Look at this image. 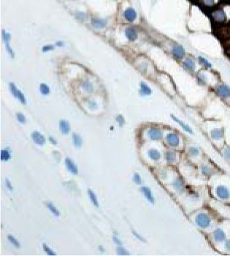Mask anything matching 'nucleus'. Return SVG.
I'll list each match as a JSON object with an SVG mask.
<instances>
[{
    "instance_id": "nucleus-1",
    "label": "nucleus",
    "mask_w": 230,
    "mask_h": 256,
    "mask_svg": "<svg viewBox=\"0 0 230 256\" xmlns=\"http://www.w3.org/2000/svg\"><path fill=\"white\" fill-rule=\"evenodd\" d=\"M212 18L215 23L223 24L230 21V5H224L215 9L212 12Z\"/></svg>"
},
{
    "instance_id": "nucleus-2",
    "label": "nucleus",
    "mask_w": 230,
    "mask_h": 256,
    "mask_svg": "<svg viewBox=\"0 0 230 256\" xmlns=\"http://www.w3.org/2000/svg\"><path fill=\"white\" fill-rule=\"evenodd\" d=\"M195 220L197 225L202 228H207L210 225V219L209 216L204 212L198 214Z\"/></svg>"
},
{
    "instance_id": "nucleus-3",
    "label": "nucleus",
    "mask_w": 230,
    "mask_h": 256,
    "mask_svg": "<svg viewBox=\"0 0 230 256\" xmlns=\"http://www.w3.org/2000/svg\"><path fill=\"white\" fill-rule=\"evenodd\" d=\"M166 140L170 146L172 147L178 146L179 144H180V139L178 135L175 133H169L166 136Z\"/></svg>"
},
{
    "instance_id": "nucleus-4",
    "label": "nucleus",
    "mask_w": 230,
    "mask_h": 256,
    "mask_svg": "<svg viewBox=\"0 0 230 256\" xmlns=\"http://www.w3.org/2000/svg\"><path fill=\"white\" fill-rule=\"evenodd\" d=\"M2 38H3L4 42H5V47H6V49H7V52L9 53L11 57H14L13 51H12V48L10 46V35L8 32H6L5 30H2Z\"/></svg>"
},
{
    "instance_id": "nucleus-5",
    "label": "nucleus",
    "mask_w": 230,
    "mask_h": 256,
    "mask_svg": "<svg viewBox=\"0 0 230 256\" xmlns=\"http://www.w3.org/2000/svg\"><path fill=\"white\" fill-rule=\"evenodd\" d=\"M216 195L221 199H228L229 198V191L224 186H218L216 190Z\"/></svg>"
},
{
    "instance_id": "nucleus-6",
    "label": "nucleus",
    "mask_w": 230,
    "mask_h": 256,
    "mask_svg": "<svg viewBox=\"0 0 230 256\" xmlns=\"http://www.w3.org/2000/svg\"><path fill=\"white\" fill-rule=\"evenodd\" d=\"M148 135L151 140H157L162 138V133L157 128H151L148 131Z\"/></svg>"
},
{
    "instance_id": "nucleus-7",
    "label": "nucleus",
    "mask_w": 230,
    "mask_h": 256,
    "mask_svg": "<svg viewBox=\"0 0 230 256\" xmlns=\"http://www.w3.org/2000/svg\"><path fill=\"white\" fill-rule=\"evenodd\" d=\"M172 53L175 58L178 59H181L182 58H184L185 55L184 48L181 46H176L172 47Z\"/></svg>"
},
{
    "instance_id": "nucleus-8",
    "label": "nucleus",
    "mask_w": 230,
    "mask_h": 256,
    "mask_svg": "<svg viewBox=\"0 0 230 256\" xmlns=\"http://www.w3.org/2000/svg\"><path fill=\"white\" fill-rule=\"evenodd\" d=\"M31 138L36 144L40 145V146H42L46 143V138L41 133L37 131L33 132L31 134Z\"/></svg>"
},
{
    "instance_id": "nucleus-9",
    "label": "nucleus",
    "mask_w": 230,
    "mask_h": 256,
    "mask_svg": "<svg viewBox=\"0 0 230 256\" xmlns=\"http://www.w3.org/2000/svg\"><path fill=\"white\" fill-rule=\"evenodd\" d=\"M217 94L221 97L227 98L230 97V89L226 85H221L217 89Z\"/></svg>"
},
{
    "instance_id": "nucleus-10",
    "label": "nucleus",
    "mask_w": 230,
    "mask_h": 256,
    "mask_svg": "<svg viewBox=\"0 0 230 256\" xmlns=\"http://www.w3.org/2000/svg\"><path fill=\"white\" fill-rule=\"evenodd\" d=\"M124 17L128 21L133 22L137 18V12L133 8H127L124 11Z\"/></svg>"
},
{
    "instance_id": "nucleus-11",
    "label": "nucleus",
    "mask_w": 230,
    "mask_h": 256,
    "mask_svg": "<svg viewBox=\"0 0 230 256\" xmlns=\"http://www.w3.org/2000/svg\"><path fill=\"white\" fill-rule=\"evenodd\" d=\"M213 238L216 242H222V241L225 239L226 234L223 232V230H221V228H217V229L214 230L213 234Z\"/></svg>"
},
{
    "instance_id": "nucleus-12",
    "label": "nucleus",
    "mask_w": 230,
    "mask_h": 256,
    "mask_svg": "<svg viewBox=\"0 0 230 256\" xmlns=\"http://www.w3.org/2000/svg\"><path fill=\"white\" fill-rule=\"evenodd\" d=\"M125 35L130 41H135L137 38V31L132 27H128L125 30Z\"/></svg>"
},
{
    "instance_id": "nucleus-13",
    "label": "nucleus",
    "mask_w": 230,
    "mask_h": 256,
    "mask_svg": "<svg viewBox=\"0 0 230 256\" xmlns=\"http://www.w3.org/2000/svg\"><path fill=\"white\" fill-rule=\"evenodd\" d=\"M65 164L69 172H71L72 174H73L74 175H77L78 174V168L75 165H74V163L72 162L71 159L66 158Z\"/></svg>"
},
{
    "instance_id": "nucleus-14",
    "label": "nucleus",
    "mask_w": 230,
    "mask_h": 256,
    "mask_svg": "<svg viewBox=\"0 0 230 256\" xmlns=\"http://www.w3.org/2000/svg\"><path fill=\"white\" fill-rule=\"evenodd\" d=\"M172 186H173L174 188L175 189V190L178 192V193H181L184 191L185 187L184 182H183L180 178L176 179L174 181L173 183H172Z\"/></svg>"
},
{
    "instance_id": "nucleus-15",
    "label": "nucleus",
    "mask_w": 230,
    "mask_h": 256,
    "mask_svg": "<svg viewBox=\"0 0 230 256\" xmlns=\"http://www.w3.org/2000/svg\"><path fill=\"white\" fill-rule=\"evenodd\" d=\"M141 191H142V194L145 195V197L147 198V200H148L149 202L152 203V204H153V203L155 202V199L152 195V192H151V190L148 188V187H141Z\"/></svg>"
},
{
    "instance_id": "nucleus-16",
    "label": "nucleus",
    "mask_w": 230,
    "mask_h": 256,
    "mask_svg": "<svg viewBox=\"0 0 230 256\" xmlns=\"http://www.w3.org/2000/svg\"><path fill=\"white\" fill-rule=\"evenodd\" d=\"M171 117H172V119H173V120H174L175 121H176V122L178 123V125H180V126H181V127L183 128V129L185 131L188 132L189 133H191V134H193V133H194L192 129H191V128L190 127H189V125H187L186 124H185L184 122H183V121H182L181 120H180V119H178V118H177V117L173 116V115H171Z\"/></svg>"
},
{
    "instance_id": "nucleus-17",
    "label": "nucleus",
    "mask_w": 230,
    "mask_h": 256,
    "mask_svg": "<svg viewBox=\"0 0 230 256\" xmlns=\"http://www.w3.org/2000/svg\"><path fill=\"white\" fill-rule=\"evenodd\" d=\"M59 128L63 134H68L70 130L69 123L66 120H61L59 123Z\"/></svg>"
},
{
    "instance_id": "nucleus-18",
    "label": "nucleus",
    "mask_w": 230,
    "mask_h": 256,
    "mask_svg": "<svg viewBox=\"0 0 230 256\" xmlns=\"http://www.w3.org/2000/svg\"><path fill=\"white\" fill-rule=\"evenodd\" d=\"M223 135V130L222 129L216 128L211 131V138L214 140H220L221 138H222Z\"/></svg>"
},
{
    "instance_id": "nucleus-19",
    "label": "nucleus",
    "mask_w": 230,
    "mask_h": 256,
    "mask_svg": "<svg viewBox=\"0 0 230 256\" xmlns=\"http://www.w3.org/2000/svg\"><path fill=\"white\" fill-rule=\"evenodd\" d=\"M140 93L142 94V95H150L152 93V90L146 84L141 82L140 83Z\"/></svg>"
},
{
    "instance_id": "nucleus-20",
    "label": "nucleus",
    "mask_w": 230,
    "mask_h": 256,
    "mask_svg": "<svg viewBox=\"0 0 230 256\" xmlns=\"http://www.w3.org/2000/svg\"><path fill=\"white\" fill-rule=\"evenodd\" d=\"M106 23H107V21L105 20H103V19L95 18L92 20V24L93 27L97 29L103 28V27L106 25Z\"/></svg>"
},
{
    "instance_id": "nucleus-21",
    "label": "nucleus",
    "mask_w": 230,
    "mask_h": 256,
    "mask_svg": "<svg viewBox=\"0 0 230 256\" xmlns=\"http://www.w3.org/2000/svg\"><path fill=\"white\" fill-rule=\"evenodd\" d=\"M201 4L205 7H213L220 2V0H200Z\"/></svg>"
},
{
    "instance_id": "nucleus-22",
    "label": "nucleus",
    "mask_w": 230,
    "mask_h": 256,
    "mask_svg": "<svg viewBox=\"0 0 230 256\" xmlns=\"http://www.w3.org/2000/svg\"><path fill=\"white\" fill-rule=\"evenodd\" d=\"M148 156L153 160H158L160 159L161 155L159 151L156 149H150L148 151Z\"/></svg>"
},
{
    "instance_id": "nucleus-23",
    "label": "nucleus",
    "mask_w": 230,
    "mask_h": 256,
    "mask_svg": "<svg viewBox=\"0 0 230 256\" xmlns=\"http://www.w3.org/2000/svg\"><path fill=\"white\" fill-rule=\"evenodd\" d=\"M184 65L185 66V67L186 68V69H188L189 70H194L195 69V63L194 62L192 59H190V58H188L186 59V60H185Z\"/></svg>"
},
{
    "instance_id": "nucleus-24",
    "label": "nucleus",
    "mask_w": 230,
    "mask_h": 256,
    "mask_svg": "<svg viewBox=\"0 0 230 256\" xmlns=\"http://www.w3.org/2000/svg\"><path fill=\"white\" fill-rule=\"evenodd\" d=\"M72 140H73L74 144L77 147H80L83 144V139L79 135L76 133L72 134Z\"/></svg>"
},
{
    "instance_id": "nucleus-25",
    "label": "nucleus",
    "mask_w": 230,
    "mask_h": 256,
    "mask_svg": "<svg viewBox=\"0 0 230 256\" xmlns=\"http://www.w3.org/2000/svg\"><path fill=\"white\" fill-rule=\"evenodd\" d=\"M165 158L168 163H173L176 160V154L174 151H168V152L166 153Z\"/></svg>"
},
{
    "instance_id": "nucleus-26",
    "label": "nucleus",
    "mask_w": 230,
    "mask_h": 256,
    "mask_svg": "<svg viewBox=\"0 0 230 256\" xmlns=\"http://www.w3.org/2000/svg\"><path fill=\"white\" fill-rule=\"evenodd\" d=\"M88 193H89V198H90L91 202L93 203V204L95 206H97V207H98V206H99V202H98L97 195H95V193H93V192L92 190H88Z\"/></svg>"
},
{
    "instance_id": "nucleus-27",
    "label": "nucleus",
    "mask_w": 230,
    "mask_h": 256,
    "mask_svg": "<svg viewBox=\"0 0 230 256\" xmlns=\"http://www.w3.org/2000/svg\"><path fill=\"white\" fill-rule=\"evenodd\" d=\"M46 206H47V207L48 208V209L50 210L54 215H56V216H59V214H60L59 211L57 209L56 207H55L54 205L52 203H50V202L46 203Z\"/></svg>"
},
{
    "instance_id": "nucleus-28",
    "label": "nucleus",
    "mask_w": 230,
    "mask_h": 256,
    "mask_svg": "<svg viewBox=\"0 0 230 256\" xmlns=\"http://www.w3.org/2000/svg\"><path fill=\"white\" fill-rule=\"evenodd\" d=\"M82 87H83V89L86 91V92H89V93L92 92L93 85L90 81H84L82 84Z\"/></svg>"
},
{
    "instance_id": "nucleus-29",
    "label": "nucleus",
    "mask_w": 230,
    "mask_h": 256,
    "mask_svg": "<svg viewBox=\"0 0 230 256\" xmlns=\"http://www.w3.org/2000/svg\"><path fill=\"white\" fill-rule=\"evenodd\" d=\"M0 157L1 160L3 161H7L9 160L10 158V154L9 151L6 149H2L1 150V155H0Z\"/></svg>"
},
{
    "instance_id": "nucleus-30",
    "label": "nucleus",
    "mask_w": 230,
    "mask_h": 256,
    "mask_svg": "<svg viewBox=\"0 0 230 256\" xmlns=\"http://www.w3.org/2000/svg\"><path fill=\"white\" fill-rule=\"evenodd\" d=\"M40 91L43 95H47L50 93V88L46 84H41L40 86Z\"/></svg>"
},
{
    "instance_id": "nucleus-31",
    "label": "nucleus",
    "mask_w": 230,
    "mask_h": 256,
    "mask_svg": "<svg viewBox=\"0 0 230 256\" xmlns=\"http://www.w3.org/2000/svg\"><path fill=\"white\" fill-rule=\"evenodd\" d=\"M15 97H16V98H18V99L20 100V101L22 102L23 104L26 103V97H25L24 95H23V94L21 92L20 90H18V91H17L16 95V96H15Z\"/></svg>"
},
{
    "instance_id": "nucleus-32",
    "label": "nucleus",
    "mask_w": 230,
    "mask_h": 256,
    "mask_svg": "<svg viewBox=\"0 0 230 256\" xmlns=\"http://www.w3.org/2000/svg\"><path fill=\"white\" fill-rule=\"evenodd\" d=\"M202 173L204 176H210L212 173V169L208 166H202Z\"/></svg>"
},
{
    "instance_id": "nucleus-33",
    "label": "nucleus",
    "mask_w": 230,
    "mask_h": 256,
    "mask_svg": "<svg viewBox=\"0 0 230 256\" xmlns=\"http://www.w3.org/2000/svg\"><path fill=\"white\" fill-rule=\"evenodd\" d=\"M199 60L200 62H201L202 65H203L204 67H206L208 68H211L212 67L211 64H210L209 62L207 60V59L203 58V57H199Z\"/></svg>"
},
{
    "instance_id": "nucleus-34",
    "label": "nucleus",
    "mask_w": 230,
    "mask_h": 256,
    "mask_svg": "<svg viewBox=\"0 0 230 256\" xmlns=\"http://www.w3.org/2000/svg\"><path fill=\"white\" fill-rule=\"evenodd\" d=\"M7 238H8V240H9L10 242H11L12 244H13L15 247H20V243L18 242V241L13 236L9 235V236H7Z\"/></svg>"
},
{
    "instance_id": "nucleus-35",
    "label": "nucleus",
    "mask_w": 230,
    "mask_h": 256,
    "mask_svg": "<svg viewBox=\"0 0 230 256\" xmlns=\"http://www.w3.org/2000/svg\"><path fill=\"white\" fill-rule=\"evenodd\" d=\"M117 253L121 255H129V253H128V251L127 250V249H124L123 247H121V246H119L117 247Z\"/></svg>"
},
{
    "instance_id": "nucleus-36",
    "label": "nucleus",
    "mask_w": 230,
    "mask_h": 256,
    "mask_svg": "<svg viewBox=\"0 0 230 256\" xmlns=\"http://www.w3.org/2000/svg\"><path fill=\"white\" fill-rule=\"evenodd\" d=\"M16 119H17V120L19 121V122H21L22 124H24V123H26V119L25 116L23 114H21V113H17V114H16Z\"/></svg>"
},
{
    "instance_id": "nucleus-37",
    "label": "nucleus",
    "mask_w": 230,
    "mask_h": 256,
    "mask_svg": "<svg viewBox=\"0 0 230 256\" xmlns=\"http://www.w3.org/2000/svg\"><path fill=\"white\" fill-rule=\"evenodd\" d=\"M189 153L191 156H197L199 155V149L197 147H191L189 149Z\"/></svg>"
},
{
    "instance_id": "nucleus-38",
    "label": "nucleus",
    "mask_w": 230,
    "mask_h": 256,
    "mask_svg": "<svg viewBox=\"0 0 230 256\" xmlns=\"http://www.w3.org/2000/svg\"><path fill=\"white\" fill-rule=\"evenodd\" d=\"M133 181L134 182L136 183L137 185H140L142 183V179L140 176L138 174H135L133 176Z\"/></svg>"
},
{
    "instance_id": "nucleus-39",
    "label": "nucleus",
    "mask_w": 230,
    "mask_h": 256,
    "mask_svg": "<svg viewBox=\"0 0 230 256\" xmlns=\"http://www.w3.org/2000/svg\"><path fill=\"white\" fill-rule=\"evenodd\" d=\"M43 249L46 253L48 254V255H56V253H55L53 251L52 249H51L48 246H47L46 244H43Z\"/></svg>"
},
{
    "instance_id": "nucleus-40",
    "label": "nucleus",
    "mask_w": 230,
    "mask_h": 256,
    "mask_svg": "<svg viewBox=\"0 0 230 256\" xmlns=\"http://www.w3.org/2000/svg\"><path fill=\"white\" fill-rule=\"evenodd\" d=\"M10 89L12 95H13L14 96H16L17 91H18V89L16 88V85H15L13 83H10Z\"/></svg>"
},
{
    "instance_id": "nucleus-41",
    "label": "nucleus",
    "mask_w": 230,
    "mask_h": 256,
    "mask_svg": "<svg viewBox=\"0 0 230 256\" xmlns=\"http://www.w3.org/2000/svg\"><path fill=\"white\" fill-rule=\"evenodd\" d=\"M206 80H207V78H206V77L204 74H200L198 76V81H199V82L201 83L202 84H205Z\"/></svg>"
},
{
    "instance_id": "nucleus-42",
    "label": "nucleus",
    "mask_w": 230,
    "mask_h": 256,
    "mask_svg": "<svg viewBox=\"0 0 230 256\" xmlns=\"http://www.w3.org/2000/svg\"><path fill=\"white\" fill-rule=\"evenodd\" d=\"M116 120L118 121V123L119 124V125L121 126V127H122L123 125V124H124L125 121H124V119H123V117L121 116V115H118V116L116 117Z\"/></svg>"
},
{
    "instance_id": "nucleus-43",
    "label": "nucleus",
    "mask_w": 230,
    "mask_h": 256,
    "mask_svg": "<svg viewBox=\"0 0 230 256\" xmlns=\"http://www.w3.org/2000/svg\"><path fill=\"white\" fill-rule=\"evenodd\" d=\"M53 49H54V46H52V45H47V46H43V48H42V51H43V52H47V51H52Z\"/></svg>"
},
{
    "instance_id": "nucleus-44",
    "label": "nucleus",
    "mask_w": 230,
    "mask_h": 256,
    "mask_svg": "<svg viewBox=\"0 0 230 256\" xmlns=\"http://www.w3.org/2000/svg\"><path fill=\"white\" fill-rule=\"evenodd\" d=\"M223 155H224L226 158L230 160V147H228L225 149L224 151H223Z\"/></svg>"
},
{
    "instance_id": "nucleus-45",
    "label": "nucleus",
    "mask_w": 230,
    "mask_h": 256,
    "mask_svg": "<svg viewBox=\"0 0 230 256\" xmlns=\"http://www.w3.org/2000/svg\"><path fill=\"white\" fill-rule=\"evenodd\" d=\"M113 240H114V242L116 244H118V246H121V244H122V242H121V241L119 240L118 238H117L116 236H113Z\"/></svg>"
},
{
    "instance_id": "nucleus-46",
    "label": "nucleus",
    "mask_w": 230,
    "mask_h": 256,
    "mask_svg": "<svg viewBox=\"0 0 230 256\" xmlns=\"http://www.w3.org/2000/svg\"><path fill=\"white\" fill-rule=\"evenodd\" d=\"M225 247L228 251H230V240H227L225 243Z\"/></svg>"
},
{
    "instance_id": "nucleus-47",
    "label": "nucleus",
    "mask_w": 230,
    "mask_h": 256,
    "mask_svg": "<svg viewBox=\"0 0 230 256\" xmlns=\"http://www.w3.org/2000/svg\"><path fill=\"white\" fill-rule=\"evenodd\" d=\"M6 186L7 187H8L10 190H12V186H11V184H10V181L8 180L7 179H6Z\"/></svg>"
},
{
    "instance_id": "nucleus-48",
    "label": "nucleus",
    "mask_w": 230,
    "mask_h": 256,
    "mask_svg": "<svg viewBox=\"0 0 230 256\" xmlns=\"http://www.w3.org/2000/svg\"><path fill=\"white\" fill-rule=\"evenodd\" d=\"M49 140H50V141L53 144H57V142H56V140L54 139V138L53 137H51V136H50V137H49Z\"/></svg>"
},
{
    "instance_id": "nucleus-49",
    "label": "nucleus",
    "mask_w": 230,
    "mask_h": 256,
    "mask_svg": "<svg viewBox=\"0 0 230 256\" xmlns=\"http://www.w3.org/2000/svg\"><path fill=\"white\" fill-rule=\"evenodd\" d=\"M133 233H134V234H135V236H137V237L138 239H139L142 240V241H144V240H143V239H142V238L141 237V236H140V235H138V234H137V233H135V232H133Z\"/></svg>"
},
{
    "instance_id": "nucleus-50",
    "label": "nucleus",
    "mask_w": 230,
    "mask_h": 256,
    "mask_svg": "<svg viewBox=\"0 0 230 256\" xmlns=\"http://www.w3.org/2000/svg\"><path fill=\"white\" fill-rule=\"evenodd\" d=\"M63 45H64L63 42H61V41H59V42H56V46H62Z\"/></svg>"
}]
</instances>
